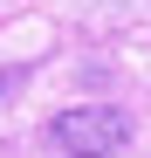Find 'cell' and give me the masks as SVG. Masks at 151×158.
I'll list each match as a JSON object with an SVG mask.
<instances>
[{"mask_svg": "<svg viewBox=\"0 0 151 158\" xmlns=\"http://www.w3.org/2000/svg\"><path fill=\"white\" fill-rule=\"evenodd\" d=\"M48 138H55V151H69V158H110V151L131 144V110H117V103H83V110H62L48 124Z\"/></svg>", "mask_w": 151, "mask_h": 158, "instance_id": "6da1fadb", "label": "cell"}, {"mask_svg": "<svg viewBox=\"0 0 151 158\" xmlns=\"http://www.w3.org/2000/svg\"><path fill=\"white\" fill-rule=\"evenodd\" d=\"M0 83H7V76H0Z\"/></svg>", "mask_w": 151, "mask_h": 158, "instance_id": "7a4b0ae2", "label": "cell"}]
</instances>
